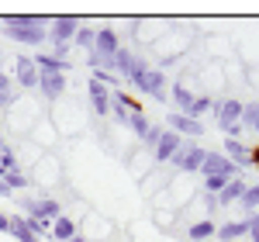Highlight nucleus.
<instances>
[{"label": "nucleus", "instance_id": "nucleus-14", "mask_svg": "<svg viewBox=\"0 0 259 242\" xmlns=\"http://www.w3.org/2000/svg\"><path fill=\"white\" fill-rule=\"evenodd\" d=\"M31 62H35L38 73H62V76L69 73V59H59V56H45V52H41V56H35Z\"/></svg>", "mask_w": 259, "mask_h": 242}, {"label": "nucleus", "instance_id": "nucleus-8", "mask_svg": "<svg viewBox=\"0 0 259 242\" xmlns=\"http://www.w3.org/2000/svg\"><path fill=\"white\" fill-rule=\"evenodd\" d=\"M180 145H183V139H180L177 132H169V128H166V132L159 135V142H156V159H159V163H169L173 156H177Z\"/></svg>", "mask_w": 259, "mask_h": 242}, {"label": "nucleus", "instance_id": "nucleus-30", "mask_svg": "<svg viewBox=\"0 0 259 242\" xmlns=\"http://www.w3.org/2000/svg\"><path fill=\"white\" fill-rule=\"evenodd\" d=\"M225 177H204V190H207V194H214V197H218L221 194V187H225Z\"/></svg>", "mask_w": 259, "mask_h": 242}, {"label": "nucleus", "instance_id": "nucleus-19", "mask_svg": "<svg viewBox=\"0 0 259 242\" xmlns=\"http://www.w3.org/2000/svg\"><path fill=\"white\" fill-rule=\"evenodd\" d=\"M214 232H218L221 242H235V239H242V235L249 232V218H245V222H225L221 228H214Z\"/></svg>", "mask_w": 259, "mask_h": 242}, {"label": "nucleus", "instance_id": "nucleus-6", "mask_svg": "<svg viewBox=\"0 0 259 242\" xmlns=\"http://www.w3.org/2000/svg\"><path fill=\"white\" fill-rule=\"evenodd\" d=\"M149 66H145V59H139L135 52H128V49H118L114 52V73H121V76H139V73H145Z\"/></svg>", "mask_w": 259, "mask_h": 242}, {"label": "nucleus", "instance_id": "nucleus-37", "mask_svg": "<svg viewBox=\"0 0 259 242\" xmlns=\"http://www.w3.org/2000/svg\"><path fill=\"white\" fill-rule=\"evenodd\" d=\"M7 225H11V215H4V211H0V232H7Z\"/></svg>", "mask_w": 259, "mask_h": 242}, {"label": "nucleus", "instance_id": "nucleus-32", "mask_svg": "<svg viewBox=\"0 0 259 242\" xmlns=\"http://www.w3.org/2000/svg\"><path fill=\"white\" fill-rule=\"evenodd\" d=\"M221 132H225L228 139H235V142H239V135H242V121H235V125H225Z\"/></svg>", "mask_w": 259, "mask_h": 242}, {"label": "nucleus", "instance_id": "nucleus-29", "mask_svg": "<svg viewBox=\"0 0 259 242\" xmlns=\"http://www.w3.org/2000/svg\"><path fill=\"white\" fill-rule=\"evenodd\" d=\"M204 111H211V97H194V107H190V114H187V118L197 121V114H204Z\"/></svg>", "mask_w": 259, "mask_h": 242}, {"label": "nucleus", "instance_id": "nucleus-20", "mask_svg": "<svg viewBox=\"0 0 259 242\" xmlns=\"http://www.w3.org/2000/svg\"><path fill=\"white\" fill-rule=\"evenodd\" d=\"M73 235H76V225H73V218H56V222H52V239L56 242H69L73 239Z\"/></svg>", "mask_w": 259, "mask_h": 242}, {"label": "nucleus", "instance_id": "nucleus-28", "mask_svg": "<svg viewBox=\"0 0 259 242\" xmlns=\"http://www.w3.org/2000/svg\"><path fill=\"white\" fill-rule=\"evenodd\" d=\"M11 170H18V156H14L11 149H4V152H0V177L11 173Z\"/></svg>", "mask_w": 259, "mask_h": 242}, {"label": "nucleus", "instance_id": "nucleus-11", "mask_svg": "<svg viewBox=\"0 0 259 242\" xmlns=\"http://www.w3.org/2000/svg\"><path fill=\"white\" fill-rule=\"evenodd\" d=\"M242 107H245V104H239V101H218V104H211V111L218 114L221 128H225V125H235V121L242 118Z\"/></svg>", "mask_w": 259, "mask_h": 242}, {"label": "nucleus", "instance_id": "nucleus-23", "mask_svg": "<svg viewBox=\"0 0 259 242\" xmlns=\"http://www.w3.org/2000/svg\"><path fill=\"white\" fill-rule=\"evenodd\" d=\"M242 208H259V183H245V190H242V197H239Z\"/></svg>", "mask_w": 259, "mask_h": 242}, {"label": "nucleus", "instance_id": "nucleus-33", "mask_svg": "<svg viewBox=\"0 0 259 242\" xmlns=\"http://www.w3.org/2000/svg\"><path fill=\"white\" fill-rule=\"evenodd\" d=\"M245 235H249L252 242H259V215H252V218H249V232H245Z\"/></svg>", "mask_w": 259, "mask_h": 242}, {"label": "nucleus", "instance_id": "nucleus-22", "mask_svg": "<svg viewBox=\"0 0 259 242\" xmlns=\"http://www.w3.org/2000/svg\"><path fill=\"white\" fill-rule=\"evenodd\" d=\"M0 183L14 194V190H24V187H28V177H24L21 170H11V173H4V177H0Z\"/></svg>", "mask_w": 259, "mask_h": 242}, {"label": "nucleus", "instance_id": "nucleus-31", "mask_svg": "<svg viewBox=\"0 0 259 242\" xmlns=\"http://www.w3.org/2000/svg\"><path fill=\"white\" fill-rule=\"evenodd\" d=\"M162 132H166V128H156V125H152V128H149V132H145V139H142V142H145V145H152V149H156V142H159V135H162Z\"/></svg>", "mask_w": 259, "mask_h": 242}, {"label": "nucleus", "instance_id": "nucleus-18", "mask_svg": "<svg viewBox=\"0 0 259 242\" xmlns=\"http://www.w3.org/2000/svg\"><path fill=\"white\" fill-rule=\"evenodd\" d=\"M225 156L242 170V166H249V145H242V142H235V139H225Z\"/></svg>", "mask_w": 259, "mask_h": 242}, {"label": "nucleus", "instance_id": "nucleus-5", "mask_svg": "<svg viewBox=\"0 0 259 242\" xmlns=\"http://www.w3.org/2000/svg\"><path fill=\"white\" fill-rule=\"evenodd\" d=\"M24 211L35 218V222H45L49 225V218H59V201H52V197H24Z\"/></svg>", "mask_w": 259, "mask_h": 242}, {"label": "nucleus", "instance_id": "nucleus-3", "mask_svg": "<svg viewBox=\"0 0 259 242\" xmlns=\"http://www.w3.org/2000/svg\"><path fill=\"white\" fill-rule=\"evenodd\" d=\"M132 83L139 87V94H149V97H156V101L166 97V76H162L159 69H145L139 76H132Z\"/></svg>", "mask_w": 259, "mask_h": 242}, {"label": "nucleus", "instance_id": "nucleus-1", "mask_svg": "<svg viewBox=\"0 0 259 242\" xmlns=\"http://www.w3.org/2000/svg\"><path fill=\"white\" fill-rule=\"evenodd\" d=\"M4 35L21 42V45H38L49 38V28L41 18H7L4 21Z\"/></svg>", "mask_w": 259, "mask_h": 242}, {"label": "nucleus", "instance_id": "nucleus-2", "mask_svg": "<svg viewBox=\"0 0 259 242\" xmlns=\"http://www.w3.org/2000/svg\"><path fill=\"white\" fill-rule=\"evenodd\" d=\"M200 173H204V177H225V180H232V177H239V166L228 159L225 152H207Z\"/></svg>", "mask_w": 259, "mask_h": 242}, {"label": "nucleus", "instance_id": "nucleus-16", "mask_svg": "<svg viewBox=\"0 0 259 242\" xmlns=\"http://www.w3.org/2000/svg\"><path fill=\"white\" fill-rule=\"evenodd\" d=\"M242 190H245V180H242V177H232V180L221 187V194L214 197V201H218L221 208H228V204H235L242 197Z\"/></svg>", "mask_w": 259, "mask_h": 242}, {"label": "nucleus", "instance_id": "nucleus-34", "mask_svg": "<svg viewBox=\"0 0 259 242\" xmlns=\"http://www.w3.org/2000/svg\"><path fill=\"white\" fill-rule=\"evenodd\" d=\"M111 104H114V101H111ZM114 118H118V121H128V118H132V114H128V111H124L121 104H114Z\"/></svg>", "mask_w": 259, "mask_h": 242}, {"label": "nucleus", "instance_id": "nucleus-21", "mask_svg": "<svg viewBox=\"0 0 259 242\" xmlns=\"http://www.w3.org/2000/svg\"><path fill=\"white\" fill-rule=\"evenodd\" d=\"M173 104L180 107L177 114H190V107H194V94H190L183 83H177V87H173Z\"/></svg>", "mask_w": 259, "mask_h": 242}, {"label": "nucleus", "instance_id": "nucleus-15", "mask_svg": "<svg viewBox=\"0 0 259 242\" xmlns=\"http://www.w3.org/2000/svg\"><path fill=\"white\" fill-rule=\"evenodd\" d=\"M38 69H35V62L28 59V56H18V83L21 87H28V90H31V87H38Z\"/></svg>", "mask_w": 259, "mask_h": 242}, {"label": "nucleus", "instance_id": "nucleus-13", "mask_svg": "<svg viewBox=\"0 0 259 242\" xmlns=\"http://www.w3.org/2000/svg\"><path fill=\"white\" fill-rule=\"evenodd\" d=\"M38 90L49 97V101H56L62 90H66V76H62V73H41L38 76Z\"/></svg>", "mask_w": 259, "mask_h": 242}, {"label": "nucleus", "instance_id": "nucleus-17", "mask_svg": "<svg viewBox=\"0 0 259 242\" xmlns=\"http://www.w3.org/2000/svg\"><path fill=\"white\" fill-rule=\"evenodd\" d=\"M7 232H11V235H14L18 242H38V235L31 232L28 218H21V215H11V225H7Z\"/></svg>", "mask_w": 259, "mask_h": 242}, {"label": "nucleus", "instance_id": "nucleus-4", "mask_svg": "<svg viewBox=\"0 0 259 242\" xmlns=\"http://www.w3.org/2000/svg\"><path fill=\"white\" fill-rule=\"evenodd\" d=\"M204 156H207V152H204L200 145H180L177 156L169 163H173L177 170H183V173H197L200 166H204Z\"/></svg>", "mask_w": 259, "mask_h": 242}, {"label": "nucleus", "instance_id": "nucleus-38", "mask_svg": "<svg viewBox=\"0 0 259 242\" xmlns=\"http://www.w3.org/2000/svg\"><path fill=\"white\" fill-rule=\"evenodd\" d=\"M69 242H87V239H83V235H73V239H69Z\"/></svg>", "mask_w": 259, "mask_h": 242}, {"label": "nucleus", "instance_id": "nucleus-35", "mask_svg": "<svg viewBox=\"0 0 259 242\" xmlns=\"http://www.w3.org/2000/svg\"><path fill=\"white\" fill-rule=\"evenodd\" d=\"M11 90V80H7V73H4V66H0V94H7Z\"/></svg>", "mask_w": 259, "mask_h": 242}, {"label": "nucleus", "instance_id": "nucleus-10", "mask_svg": "<svg viewBox=\"0 0 259 242\" xmlns=\"http://www.w3.org/2000/svg\"><path fill=\"white\" fill-rule=\"evenodd\" d=\"M121 45H118V31L114 28H100L97 38H94V56H114Z\"/></svg>", "mask_w": 259, "mask_h": 242}, {"label": "nucleus", "instance_id": "nucleus-9", "mask_svg": "<svg viewBox=\"0 0 259 242\" xmlns=\"http://www.w3.org/2000/svg\"><path fill=\"white\" fill-rule=\"evenodd\" d=\"M87 94H90V104H94L97 114H107V111H111V94H107L104 83H97L94 76H90V80H87Z\"/></svg>", "mask_w": 259, "mask_h": 242}, {"label": "nucleus", "instance_id": "nucleus-39", "mask_svg": "<svg viewBox=\"0 0 259 242\" xmlns=\"http://www.w3.org/2000/svg\"><path fill=\"white\" fill-rule=\"evenodd\" d=\"M4 149H7V145H4V135H0V152H4Z\"/></svg>", "mask_w": 259, "mask_h": 242}, {"label": "nucleus", "instance_id": "nucleus-26", "mask_svg": "<svg viewBox=\"0 0 259 242\" xmlns=\"http://www.w3.org/2000/svg\"><path fill=\"white\" fill-rule=\"evenodd\" d=\"M94 38H97V31H94V28H76V35H73V42H76V45H83V49H90V52H94Z\"/></svg>", "mask_w": 259, "mask_h": 242}, {"label": "nucleus", "instance_id": "nucleus-27", "mask_svg": "<svg viewBox=\"0 0 259 242\" xmlns=\"http://www.w3.org/2000/svg\"><path fill=\"white\" fill-rule=\"evenodd\" d=\"M128 125H132V132H135V135H142V139H145V132L152 128L145 114H132V118H128Z\"/></svg>", "mask_w": 259, "mask_h": 242}, {"label": "nucleus", "instance_id": "nucleus-25", "mask_svg": "<svg viewBox=\"0 0 259 242\" xmlns=\"http://www.w3.org/2000/svg\"><path fill=\"white\" fill-rule=\"evenodd\" d=\"M207 235H214V222H211V218L190 225V239H194V242H197V239H207Z\"/></svg>", "mask_w": 259, "mask_h": 242}, {"label": "nucleus", "instance_id": "nucleus-24", "mask_svg": "<svg viewBox=\"0 0 259 242\" xmlns=\"http://www.w3.org/2000/svg\"><path fill=\"white\" fill-rule=\"evenodd\" d=\"M239 121H242V125H249V128L259 135V101L249 104V107H242V118H239Z\"/></svg>", "mask_w": 259, "mask_h": 242}, {"label": "nucleus", "instance_id": "nucleus-7", "mask_svg": "<svg viewBox=\"0 0 259 242\" xmlns=\"http://www.w3.org/2000/svg\"><path fill=\"white\" fill-rule=\"evenodd\" d=\"M76 28H80V21H76V18H56V21H52V28H49V38L56 42V45H66V42L76 35Z\"/></svg>", "mask_w": 259, "mask_h": 242}, {"label": "nucleus", "instance_id": "nucleus-36", "mask_svg": "<svg viewBox=\"0 0 259 242\" xmlns=\"http://www.w3.org/2000/svg\"><path fill=\"white\" fill-rule=\"evenodd\" d=\"M249 166H259V145H256V149H249Z\"/></svg>", "mask_w": 259, "mask_h": 242}, {"label": "nucleus", "instance_id": "nucleus-12", "mask_svg": "<svg viewBox=\"0 0 259 242\" xmlns=\"http://www.w3.org/2000/svg\"><path fill=\"white\" fill-rule=\"evenodd\" d=\"M169 132H177V135H204V125L173 111V114H169Z\"/></svg>", "mask_w": 259, "mask_h": 242}]
</instances>
